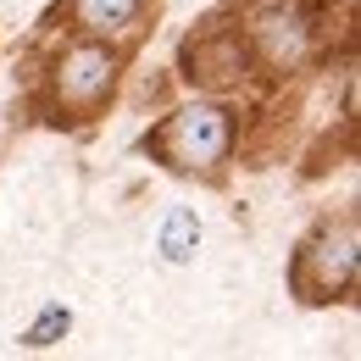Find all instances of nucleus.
<instances>
[{
	"mask_svg": "<svg viewBox=\"0 0 361 361\" xmlns=\"http://www.w3.org/2000/svg\"><path fill=\"white\" fill-rule=\"evenodd\" d=\"M189 239H195V212H173V217H167V233H161V250H167L173 262H183V256H189Z\"/></svg>",
	"mask_w": 361,
	"mask_h": 361,
	"instance_id": "obj_6",
	"label": "nucleus"
},
{
	"mask_svg": "<svg viewBox=\"0 0 361 361\" xmlns=\"http://www.w3.org/2000/svg\"><path fill=\"white\" fill-rule=\"evenodd\" d=\"M139 0H73V23L90 34H117L123 23H134Z\"/></svg>",
	"mask_w": 361,
	"mask_h": 361,
	"instance_id": "obj_5",
	"label": "nucleus"
},
{
	"mask_svg": "<svg viewBox=\"0 0 361 361\" xmlns=\"http://www.w3.org/2000/svg\"><path fill=\"white\" fill-rule=\"evenodd\" d=\"M228 145H233V117L223 106H189L150 134V150H161V161L178 173H212L228 156Z\"/></svg>",
	"mask_w": 361,
	"mask_h": 361,
	"instance_id": "obj_1",
	"label": "nucleus"
},
{
	"mask_svg": "<svg viewBox=\"0 0 361 361\" xmlns=\"http://www.w3.org/2000/svg\"><path fill=\"white\" fill-rule=\"evenodd\" d=\"M256 45L267 50L272 67H295L300 50H306V28H300V11L295 6H272L267 17L256 23Z\"/></svg>",
	"mask_w": 361,
	"mask_h": 361,
	"instance_id": "obj_4",
	"label": "nucleus"
},
{
	"mask_svg": "<svg viewBox=\"0 0 361 361\" xmlns=\"http://www.w3.org/2000/svg\"><path fill=\"white\" fill-rule=\"evenodd\" d=\"M295 283L306 300H334L356 283V228L339 223V228H322L312 245L300 250L295 262Z\"/></svg>",
	"mask_w": 361,
	"mask_h": 361,
	"instance_id": "obj_2",
	"label": "nucleus"
},
{
	"mask_svg": "<svg viewBox=\"0 0 361 361\" xmlns=\"http://www.w3.org/2000/svg\"><path fill=\"white\" fill-rule=\"evenodd\" d=\"M111 84H117V56L100 45H73L56 61V106L61 111H78V117L100 111Z\"/></svg>",
	"mask_w": 361,
	"mask_h": 361,
	"instance_id": "obj_3",
	"label": "nucleus"
}]
</instances>
